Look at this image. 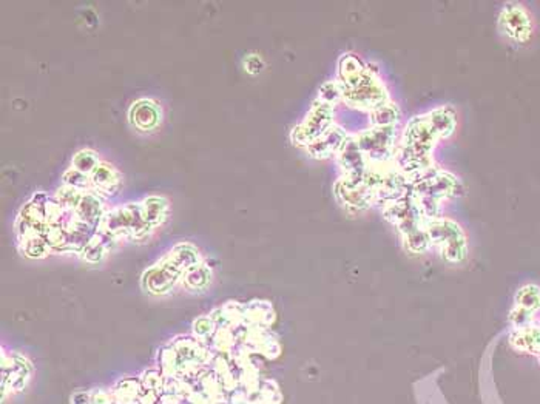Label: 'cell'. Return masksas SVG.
<instances>
[{
    "label": "cell",
    "instance_id": "1",
    "mask_svg": "<svg viewBox=\"0 0 540 404\" xmlns=\"http://www.w3.org/2000/svg\"><path fill=\"white\" fill-rule=\"evenodd\" d=\"M412 193L419 201L420 210L425 221L443 216V202L459 198L463 193V184L457 176L431 167L411 179Z\"/></svg>",
    "mask_w": 540,
    "mask_h": 404
},
{
    "label": "cell",
    "instance_id": "2",
    "mask_svg": "<svg viewBox=\"0 0 540 404\" xmlns=\"http://www.w3.org/2000/svg\"><path fill=\"white\" fill-rule=\"evenodd\" d=\"M425 229L428 233L431 249L450 264L463 263L470 252L465 230L457 221L440 216L425 221Z\"/></svg>",
    "mask_w": 540,
    "mask_h": 404
},
{
    "label": "cell",
    "instance_id": "3",
    "mask_svg": "<svg viewBox=\"0 0 540 404\" xmlns=\"http://www.w3.org/2000/svg\"><path fill=\"white\" fill-rule=\"evenodd\" d=\"M343 101L348 103L350 108L361 110V112H372L377 107L383 105L388 101H390L389 90L386 83L383 82L380 74L377 71L370 70L368 67L366 73H364L359 81L354 82L349 87H341Z\"/></svg>",
    "mask_w": 540,
    "mask_h": 404
},
{
    "label": "cell",
    "instance_id": "4",
    "mask_svg": "<svg viewBox=\"0 0 540 404\" xmlns=\"http://www.w3.org/2000/svg\"><path fill=\"white\" fill-rule=\"evenodd\" d=\"M354 136L370 164L392 162L397 145H399V128L368 127Z\"/></svg>",
    "mask_w": 540,
    "mask_h": 404
},
{
    "label": "cell",
    "instance_id": "5",
    "mask_svg": "<svg viewBox=\"0 0 540 404\" xmlns=\"http://www.w3.org/2000/svg\"><path fill=\"white\" fill-rule=\"evenodd\" d=\"M334 117V107L317 99L312 103L304 121L294 128V132H292V141H294L297 145L308 147L314 141L320 139L332 125H335Z\"/></svg>",
    "mask_w": 540,
    "mask_h": 404
},
{
    "label": "cell",
    "instance_id": "6",
    "mask_svg": "<svg viewBox=\"0 0 540 404\" xmlns=\"http://www.w3.org/2000/svg\"><path fill=\"white\" fill-rule=\"evenodd\" d=\"M334 192L338 202L346 210L363 212L375 205V193L363 181H352L341 176L337 181Z\"/></svg>",
    "mask_w": 540,
    "mask_h": 404
},
{
    "label": "cell",
    "instance_id": "7",
    "mask_svg": "<svg viewBox=\"0 0 540 404\" xmlns=\"http://www.w3.org/2000/svg\"><path fill=\"white\" fill-rule=\"evenodd\" d=\"M337 161L341 168L343 178L352 181H363L370 165L354 134H349V138L344 141L340 152L337 153Z\"/></svg>",
    "mask_w": 540,
    "mask_h": 404
},
{
    "label": "cell",
    "instance_id": "8",
    "mask_svg": "<svg viewBox=\"0 0 540 404\" xmlns=\"http://www.w3.org/2000/svg\"><path fill=\"white\" fill-rule=\"evenodd\" d=\"M499 27L505 36L516 42L528 41L532 31L531 19L522 5L508 3L500 12Z\"/></svg>",
    "mask_w": 540,
    "mask_h": 404
},
{
    "label": "cell",
    "instance_id": "9",
    "mask_svg": "<svg viewBox=\"0 0 540 404\" xmlns=\"http://www.w3.org/2000/svg\"><path fill=\"white\" fill-rule=\"evenodd\" d=\"M537 310H540V287L536 284H526L516 293V301H514L510 319L514 325L523 327L530 324Z\"/></svg>",
    "mask_w": 540,
    "mask_h": 404
},
{
    "label": "cell",
    "instance_id": "10",
    "mask_svg": "<svg viewBox=\"0 0 540 404\" xmlns=\"http://www.w3.org/2000/svg\"><path fill=\"white\" fill-rule=\"evenodd\" d=\"M349 138V133L341 125H332L326 133H324L320 139H317L309 144L308 152L317 159H328L330 156H337L340 152L344 141Z\"/></svg>",
    "mask_w": 540,
    "mask_h": 404
},
{
    "label": "cell",
    "instance_id": "11",
    "mask_svg": "<svg viewBox=\"0 0 540 404\" xmlns=\"http://www.w3.org/2000/svg\"><path fill=\"white\" fill-rule=\"evenodd\" d=\"M130 121L141 132H150L161 122V110L153 101L141 99L130 110Z\"/></svg>",
    "mask_w": 540,
    "mask_h": 404
},
{
    "label": "cell",
    "instance_id": "12",
    "mask_svg": "<svg viewBox=\"0 0 540 404\" xmlns=\"http://www.w3.org/2000/svg\"><path fill=\"white\" fill-rule=\"evenodd\" d=\"M426 116L440 141L450 139L455 130H457V113L450 105L429 110Z\"/></svg>",
    "mask_w": 540,
    "mask_h": 404
},
{
    "label": "cell",
    "instance_id": "13",
    "mask_svg": "<svg viewBox=\"0 0 540 404\" xmlns=\"http://www.w3.org/2000/svg\"><path fill=\"white\" fill-rule=\"evenodd\" d=\"M90 181L97 193L107 194V196L108 194H114L121 188V176L118 170H114L112 165L106 164V162H101L94 168V172L90 174Z\"/></svg>",
    "mask_w": 540,
    "mask_h": 404
},
{
    "label": "cell",
    "instance_id": "14",
    "mask_svg": "<svg viewBox=\"0 0 540 404\" xmlns=\"http://www.w3.org/2000/svg\"><path fill=\"white\" fill-rule=\"evenodd\" d=\"M369 127H380V128H399L401 123L403 113L400 107L390 99L383 105L377 107L372 112L368 113Z\"/></svg>",
    "mask_w": 540,
    "mask_h": 404
},
{
    "label": "cell",
    "instance_id": "15",
    "mask_svg": "<svg viewBox=\"0 0 540 404\" xmlns=\"http://www.w3.org/2000/svg\"><path fill=\"white\" fill-rule=\"evenodd\" d=\"M512 346L523 350V352H532V354H539L540 352V327L536 325H523L519 327L516 334L511 336Z\"/></svg>",
    "mask_w": 540,
    "mask_h": 404
},
{
    "label": "cell",
    "instance_id": "16",
    "mask_svg": "<svg viewBox=\"0 0 540 404\" xmlns=\"http://www.w3.org/2000/svg\"><path fill=\"white\" fill-rule=\"evenodd\" d=\"M76 213H77V218H79L82 223L90 225L97 223L102 214V204L99 198H97L96 194H90V193L83 194L79 205L76 208Z\"/></svg>",
    "mask_w": 540,
    "mask_h": 404
},
{
    "label": "cell",
    "instance_id": "17",
    "mask_svg": "<svg viewBox=\"0 0 540 404\" xmlns=\"http://www.w3.org/2000/svg\"><path fill=\"white\" fill-rule=\"evenodd\" d=\"M142 204V213H144V219L148 225H154L162 223V219L166 218L167 213V201L159 196H150L141 202Z\"/></svg>",
    "mask_w": 540,
    "mask_h": 404
},
{
    "label": "cell",
    "instance_id": "18",
    "mask_svg": "<svg viewBox=\"0 0 540 404\" xmlns=\"http://www.w3.org/2000/svg\"><path fill=\"white\" fill-rule=\"evenodd\" d=\"M99 164H101L99 156H97L94 152H91V150H83V152H79L73 159V168L88 176L94 172V168Z\"/></svg>",
    "mask_w": 540,
    "mask_h": 404
},
{
    "label": "cell",
    "instance_id": "19",
    "mask_svg": "<svg viewBox=\"0 0 540 404\" xmlns=\"http://www.w3.org/2000/svg\"><path fill=\"white\" fill-rule=\"evenodd\" d=\"M317 99L324 102V103H329V105H332V107H335L338 102L343 101L340 83H338L337 81L324 82L323 85L320 87V91H318Z\"/></svg>",
    "mask_w": 540,
    "mask_h": 404
},
{
    "label": "cell",
    "instance_id": "20",
    "mask_svg": "<svg viewBox=\"0 0 540 404\" xmlns=\"http://www.w3.org/2000/svg\"><path fill=\"white\" fill-rule=\"evenodd\" d=\"M63 182H65V185L77 188V190H83V188H87L91 184L88 174H83L73 167H71L70 170L63 174Z\"/></svg>",
    "mask_w": 540,
    "mask_h": 404
}]
</instances>
